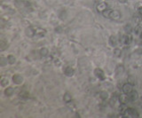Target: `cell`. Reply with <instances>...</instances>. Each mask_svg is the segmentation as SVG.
<instances>
[{
  "label": "cell",
  "mask_w": 142,
  "mask_h": 118,
  "mask_svg": "<svg viewBox=\"0 0 142 118\" xmlns=\"http://www.w3.org/2000/svg\"><path fill=\"white\" fill-rule=\"evenodd\" d=\"M124 117H131V118H135V117H139V115L137 112V110H135L132 107H128L125 111V113L123 115Z\"/></svg>",
  "instance_id": "cell-1"
},
{
  "label": "cell",
  "mask_w": 142,
  "mask_h": 118,
  "mask_svg": "<svg viewBox=\"0 0 142 118\" xmlns=\"http://www.w3.org/2000/svg\"><path fill=\"white\" fill-rule=\"evenodd\" d=\"M94 74L98 79H100V80L105 79V74H104L103 70L101 69V68H96L94 70Z\"/></svg>",
  "instance_id": "cell-2"
},
{
  "label": "cell",
  "mask_w": 142,
  "mask_h": 118,
  "mask_svg": "<svg viewBox=\"0 0 142 118\" xmlns=\"http://www.w3.org/2000/svg\"><path fill=\"white\" fill-rule=\"evenodd\" d=\"M132 88H133L132 84H129V83H127V84H124V85H123V92H124V93L129 94V93H131L133 91Z\"/></svg>",
  "instance_id": "cell-3"
},
{
  "label": "cell",
  "mask_w": 142,
  "mask_h": 118,
  "mask_svg": "<svg viewBox=\"0 0 142 118\" xmlns=\"http://www.w3.org/2000/svg\"><path fill=\"white\" fill-rule=\"evenodd\" d=\"M12 82L16 84H22V82H23V77H22L20 75L16 74L12 76Z\"/></svg>",
  "instance_id": "cell-4"
},
{
  "label": "cell",
  "mask_w": 142,
  "mask_h": 118,
  "mask_svg": "<svg viewBox=\"0 0 142 118\" xmlns=\"http://www.w3.org/2000/svg\"><path fill=\"white\" fill-rule=\"evenodd\" d=\"M121 18V13L119 11H116V10H112L111 14H110V19L114 20H118L119 19Z\"/></svg>",
  "instance_id": "cell-5"
},
{
  "label": "cell",
  "mask_w": 142,
  "mask_h": 118,
  "mask_svg": "<svg viewBox=\"0 0 142 118\" xmlns=\"http://www.w3.org/2000/svg\"><path fill=\"white\" fill-rule=\"evenodd\" d=\"M36 31L37 30H35L32 27H29V28H27L25 30V34L29 37H33L36 36Z\"/></svg>",
  "instance_id": "cell-6"
},
{
  "label": "cell",
  "mask_w": 142,
  "mask_h": 118,
  "mask_svg": "<svg viewBox=\"0 0 142 118\" xmlns=\"http://www.w3.org/2000/svg\"><path fill=\"white\" fill-rule=\"evenodd\" d=\"M128 96H129V99H130V101L133 102V101H136L137 99H139V93H138L136 91H132L131 93H129Z\"/></svg>",
  "instance_id": "cell-7"
},
{
  "label": "cell",
  "mask_w": 142,
  "mask_h": 118,
  "mask_svg": "<svg viewBox=\"0 0 142 118\" xmlns=\"http://www.w3.org/2000/svg\"><path fill=\"white\" fill-rule=\"evenodd\" d=\"M118 99H119V101H120V103H125V104L130 101V99H129V96L126 94V93H124V94L119 95Z\"/></svg>",
  "instance_id": "cell-8"
},
{
  "label": "cell",
  "mask_w": 142,
  "mask_h": 118,
  "mask_svg": "<svg viewBox=\"0 0 142 118\" xmlns=\"http://www.w3.org/2000/svg\"><path fill=\"white\" fill-rule=\"evenodd\" d=\"M124 72V67L123 65H117L116 68V70H115V73H116V76H121L123 75Z\"/></svg>",
  "instance_id": "cell-9"
},
{
  "label": "cell",
  "mask_w": 142,
  "mask_h": 118,
  "mask_svg": "<svg viewBox=\"0 0 142 118\" xmlns=\"http://www.w3.org/2000/svg\"><path fill=\"white\" fill-rule=\"evenodd\" d=\"M64 73H65V75L67 76H68V77H71V76H74L75 74V71L74 69H73L71 67H67L65 68V70H64Z\"/></svg>",
  "instance_id": "cell-10"
},
{
  "label": "cell",
  "mask_w": 142,
  "mask_h": 118,
  "mask_svg": "<svg viewBox=\"0 0 142 118\" xmlns=\"http://www.w3.org/2000/svg\"><path fill=\"white\" fill-rule=\"evenodd\" d=\"M131 42V36H129V35H124V36H123L122 43H124V45H130Z\"/></svg>",
  "instance_id": "cell-11"
},
{
  "label": "cell",
  "mask_w": 142,
  "mask_h": 118,
  "mask_svg": "<svg viewBox=\"0 0 142 118\" xmlns=\"http://www.w3.org/2000/svg\"><path fill=\"white\" fill-rule=\"evenodd\" d=\"M106 7H108L106 3H105V2H101V3H100L99 5H97V10H98V12H103L106 9Z\"/></svg>",
  "instance_id": "cell-12"
},
{
  "label": "cell",
  "mask_w": 142,
  "mask_h": 118,
  "mask_svg": "<svg viewBox=\"0 0 142 118\" xmlns=\"http://www.w3.org/2000/svg\"><path fill=\"white\" fill-rule=\"evenodd\" d=\"M127 108H128V107H127V105L125 104V103H121L120 107H119V112L121 113V115H124V114L125 113V111H126Z\"/></svg>",
  "instance_id": "cell-13"
},
{
  "label": "cell",
  "mask_w": 142,
  "mask_h": 118,
  "mask_svg": "<svg viewBox=\"0 0 142 118\" xmlns=\"http://www.w3.org/2000/svg\"><path fill=\"white\" fill-rule=\"evenodd\" d=\"M63 100H64V102L67 103V104L71 102V100H72V96H71V94H69L68 92L65 93V94H64V97H63Z\"/></svg>",
  "instance_id": "cell-14"
},
{
  "label": "cell",
  "mask_w": 142,
  "mask_h": 118,
  "mask_svg": "<svg viewBox=\"0 0 142 118\" xmlns=\"http://www.w3.org/2000/svg\"><path fill=\"white\" fill-rule=\"evenodd\" d=\"M134 33L137 35V36H140L142 34V25L138 24L134 28Z\"/></svg>",
  "instance_id": "cell-15"
},
{
  "label": "cell",
  "mask_w": 142,
  "mask_h": 118,
  "mask_svg": "<svg viewBox=\"0 0 142 118\" xmlns=\"http://www.w3.org/2000/svg\"><path fill=\"white\" fill-rule=\"evenodd\" d=\"M5 96H12V93L14 92V89L12 88V87H8V88H6L5 90Z\"/></svg>",
  "instance_id": "cell-16"
},
{
  "label": "cell",
  "mask_w": 142,
  "mask_h": 118,
  "mask_svg": "<svg viewBox=\"0 0 142 118\" xmlns=\"http://www.w3.org/2000/svg\"><path fill=\"white\" fill-rule=\"evenodd\" d=\"M109 43L112 45V46H116L117 45V39L115 36H111L109 38Z\"/></svg>",
  "instance_id": "cell-17"
},
{
  "label": "cell",
  "mask_w": 142,
  "mask_h": 118,
  "mask_svg": "<svg viewBox=\"0 0 142 118\" xmlns=\"http://www.w3.org/2000/svg\"><path fill=\"white\" fill-rule=\"evenodd\" d=\"M0 84H1V86L3 87H7V85L9 84V80L6 77H2L1 81H0Z\"/></svg>",
  "instance_id": "cell-18"
},
{
  "label": "cell",
  "mask_w": 142,
  "mask_h": 118,
  "mask_svg": "<svg viewBox=\"0 0 142 118\" xmlns=\"http://www.w3.org/2000/svg\"><path fill=\"white\" fill-rule=\"evenodd\" d=\"M111 12H112V9H106L105 11L102 12V15H103L105 18L110 19V14H111Z\"/></svg>",
  "instance_id": "cell-19"
},
{
  "label": "cell",
  "mask_w": 142,
  "mask_h": 118,
  "mask_svg": "<svg viewBox=\"0 0 142 118\" xmlns=\"http://www.w3.org/2000/svg\"><path fill=\"white\" fill-rule=\"evenodd\" d=\"M45 30H44L38 28V30L36 31V36H39V37L45 36Z\"/></svg>",
  "instance_id": "cell-20"
},
{
  "label": "cell",
  "mask_w": 142,
  "mask_h": 118,
  "mask_svg": "<svg viewBox=\"0 0 142 118\" xmlns=\"http://www.w3.org/2000/svg\"><path fill=\"white\" fill-rule=\"evenodd\" d=\"M15 61H16V59L13 55H9L7 57V62L9 64H14L15 63Z\"/></svg>",
  "instance_id": "cell-21"
},
{
  "label": "cell",
  "mask_w": 142,
  "mask_h": 118,
  "mask_svg": "<svg viewBox=\"0 0 142 118\" xmlns=\"http://www.w3.org/2000/svg\"><path fill=\"white\" fill-rule=\"evenodd\" d=\"M100 96H101V99L106 100V99L108 98V92H106V91H102V92H101V94H100Z\"/></svg>",
  "instance_id": "cell-22"
},
{
  "label": "cell",
  "mask_w": 142,
  "mask_h": 118,
  "mask_svg": "<svg viewBox=\"0 0 142 118\" xmlns=\"http://www.w3.org/2000/svg\"><path fill=\"white\" fill-rule=\"evenodd\" d=\"M48 53H49V51H48L47 48H42L40 50V55L42 57H46L48 55Z\"/></svg>",
  "instance_id": "cell-23"
},
{
  "label": "cell",
  "mask_w": 142,
  "mask_h": 118,
  "mask_svg": "<svg viewBox=\"0 0 142 118\" xmlns=\"http://www.w3.org/2000/svg\"><path fill=\"white\" fill-rule=\"evenodd\" d=\"M121 54H122V51L119 48H116L114 50V56L115 57H120Z\"/></svg>",
  "instance_id": "cell-24"
},
{
  "label": "cell",
  "mask_w": 142,
  "mask_h": 118,
  "mask_svg": "<svg viewBox=\"0 0 142 118\" xmlns=\"http://www.w3.org/2000/svg\"><path fill=\"white\" fill-rule=\"evenodd\" d=\"M128 83L129 84H132V85H134L135 84H136V81H135V77L134 76H130L128 77Z\"/></svg>",
  "instance_id": "cell-25"
},
{
  "label": "cell",
  "mask_w": 142,
  "mask_h": 118,
  "mask_svg": "<svg viewBox=\"0 0 142 118\" xmlns=\"http://www.w3.org/2000/svg\"><path fill=\"white\" fill-rule=\"evenodd\" d=\"M124 30L125 32H127L129 34V33H131V30H132V28H131V26L130 24H126L124 26Z\"/></svg>",
  "instance_id": "cell-26"
},
{
  "label": "cell",
  "mask_w": 142,
  "mask_h": 118,
  "mask_svg": "<svg viewBox=\"0 0 142 118\" xmlns=\"http://www.w3.org/2000/svg\"><path fill=\"white\" fill-rule=\"evenodd\" d=\"M0 50H1V51H4V50H5V47H7V45H6V43H5V42H3V41H2L1 43H0Z\"/></svg>",
  "instance_id": "cell-27"
},
{
  "label": "cell",
  "mask_w": 142,
  "mask_h": 118,
  "mask_svg": "<svg viewBox=\"0 0 142 118\" xmlns=\"http://www.w3.org/2000/svg\"><path fill=\"white\" fill-rule=\"evenodd\" d=\"M135 53H136L137 54H139V55H141L142 54V46L138 47V48L135 50Z\"/></svg>",
  "instance_id": "cell-28"
},
{
  "label": "cell",
  "mask_w": 142,
  "mask_h": 118,
  "mask_svg": "<svg viewBox=\"0 0 142 118\" xmlns=\"http://www.w3.org/2000/svg\"><path fill=\"white\" fill-rule=\"evenodd\" d=\"M55 32L56 33H61L62 32V28L61 27H57V28H55Z\"/></svg>",
  "instance_id": "cell-29"
},
{
  "label": "cell",
  "mask_w": 142,
  "mask_h": 118,
  "mask_svg": "<svg viewBox=\"0 0 142 118\" xmlns=\"http://www.w3.org/2000/svg\"><path fill=\"white\" fill-rule=\"evenodd\" d=\"M138 14L142 18V7H139V9H138Z\"/></svg>",
  "instance_id": "cell-30"
},
{
  "label": "cell",
  "mask_w": 142,
  "mask_h": 118,
  "mask_svg": "<svg viewBox=\"0 0 142 118\" xmlns=\"http://www.w3.org/2000/svg\"><path fill=\"white\" fill-rule=\"evenodd\" d=\"M54 63H55L56 66H60V61H59V60H55V61H54Z\"/></svg>",
  "instance_id": "cell-31"
},
{
  "label": "cell",
  "mask_w": 142,
  "mask_h": 118,
  "mask_svg": "<svg viewBox=\"0 0 142 118\" xmlns=\"http://www.w3.org/2000/svg\"><path fill=\"white\" fill-rule=\"evenodd\" d=\"M118 2L121 4H125L126 3V0H118Z\"/></svg>",
  "instance_id": "cell-32"
},
{
  "label": "cell",
  "mask_w": 142,
  "mask_h": 118,
  "mask_svg": "<svg viewBox=\"0 0 142 118\" xmlns=\"http://www.w3.org/2000/svg\"><path fill=\"white\" fill-rule=\"evenodd\" d=\"M140 36H141V38H142V34H141V35H140Z\"/></svg>",
  "instance_id": "cell-33"
},
{
  "label": "cell",
  "mask_w": 142,
  "mask_h": 118,
  "mask_svg": "<svg viewBox=\"0 0 142 118\" xmlns=\"http://www.w3.org/2000/svg\"><path fill=\"white\" fill-rule=\"evenodd\" d=\"M141 102H142V98H141Z\"/></svg>",
  "instance_id": "cell-34"
}]
</instances>
